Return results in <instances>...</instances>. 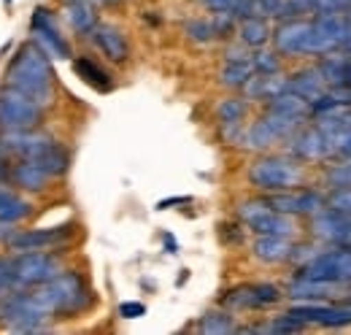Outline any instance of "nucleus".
<instances>
[{
	"label": "nucleus",
	"mask_w": 351,
	"mask_h": 335,
	"mask_svg": "<svg viewBox=\"0 0 351 335\" xmlns=\"http://www.w3.org/2000/svg\"><path fill=\"white\" fill-rule=\"evenodd\" d=\"M5 3H11V0H5Z\"/></svg>",
	"instance_id": "40"
},
{
	"label": "nucleus",
	"mask_w": 351,
	"mask_h": 335,
	"mask_svg": "<svg viewBox=\"0 0 351 335\" xmlns=\"http://www.w3.org/2000/svg\"><path fill=\"white\" fill-rule=\"evenodd\" d=\"M16 187H22V189H33V192H38V189H44L46 178H49V173H46L41 163H36V160H22V163H16V165L11 168V176H8Z\"/></svg>",
	"instance_id": "13"
},
{
	"label": "nucleus",
	"mask_w": 351,
	"mask_h": 335,
	"mask_svg": "<svg viewBox=\"0 0 351 335\" xmlns=\"http://www.w3.org/2000/svg\"><path fill=\"white\" fill-rule=\"evenodd\" d=\"M254 254L265 259V262H281L287 259L292 249L287 244V238H278V235H260V241L254 244Z\"/></svg>",
	"instance_id": "16"
},
{
	"label": "nucleus",
	"mask_w": 351,
	"mask_h": 335,
	"mask_svg": "<svg viewBox=\"0 0 351 335\" xmlns=\"http://www.w3.org/2000/svg\"><path fill=\"white\" fill-rule=\"evenodd\" d=\"M165 246H168L171 251H176V241L171 238V235H165Z\"/></svg>",
	"instance_id": "38"
},
{
	"label": "nucleus",
	"mask_w": 351,
	"mask_h": 335,
	"mask_svg": "<svg viewBox=\"0 0 351 335\" xmlns=\"http://www.w3.org/2000/svg\"><path fill=\"white\" fill-rule=\"evenodd\" d=\"M178 203H189V198H171V200H162V203H157V209H168V206H178Z\"/></svg>",
	"instance_id": "35"
},
{
	"label": "nucleus",
	"mask_w": 351,
	"mask_h": 335,
	"mask_svg": "<svg viewBox=\"0 0 351 335\" xmlns=\"http://www.w3.org/2000/svg\"><path fill=\"white\" fill-rule=\"evenodd\" d=\"M249 178H252V184L260 187V189L278 192V189L295 187L298 178H300V173H298V168L289 165L287 160H276V157H270V160L254 163L252 170H249Z\"/></svg>",
	"instance_id": "6"
},
{
	"label": "nucleus",
	"mask_w": 351,
	"mask_h": 335,
	"mask_svg": "<svg viewBox=\"0 0 351 335\" xmlns=\"http://www.w3.org/2000/svg\"><path fill=\"white\" fill-rule=\"evenodd\" d=\"M27 213H30V206L25 200H19V198H8L5 203H0V222H5V224L16 222V219H22Z\"/></svg>",
	"instance_id": "23"
},
{
	"label": "nucleus",
	"mask_w": 351,
	"mask_h": 335,
	"mask_svg": "<svg viewBox=\"0 0 351 335\" xmlns=\"http://www.w3.org/2000/svg\"><path fill=\"white\" fill-rule=\"evenodd\" d=\"M73 71H76L89 86H95V89H100V92H108V89H111V76H108L100 65H95L92 60H87V57H79V60L73 62Z\"/></svg>",
	"instance_id": "18"
},
{
	"label": "nucleus",
	"mask_w": 351,
	"mask_h": 335,
	"mask_svg": "<svg viewBox=\"0 0 351 335\" xmlns=\"http://www.w3.org/2000/svg\"><path fill=\"white\" fill-rule=\"evenodd\" d=\"M11 176V168H8V160H0V181H8Z\"/></svg>",
	"instance_id": "36"
},
{
	"label": "nucleus",
	"mask_w": 351,
	"mask_h": 335,
	"mask_svg": "<svg viewBox=\"0 0 351 335\" xmlns=\"http://www.w3.org/2000/svg\"><path fill=\"white\" fill-rule=\"evenodd\" d=\"M44 106L30 95L5 86L0 89V130H30L41 122Z\"/></svg>",
	"instance_id": "3"
},
{
	"label": "nucleus",
	"mask_w": 351,
	"mask_h": 335,
	"mask_svg": "<svg viewBox=\"0 0 351 335\" xmlns=\"http://www.w3.org/2000/svg\"><path fill=\"white\" fill-rule=\"evenodd\" d=\"M92 36H95V43L100 46V51L108 60H114V62H125L128 60V41H125V36L117 27H111V25H95L92 27Z\"/></svg>",
	"instance_id": "10"
},
{
	"label": "nucleus",
	"mask_w": 351,
	"mask_h": 335,
	"mask_svg": "<svg viewBox=\"0 0 351 335\" xmlns=\"http://www.w3.org/2000/svg\"><path fill=\"white\" fill-rule=\"evenodd\" d=\"M68 238V227H54V230H27L19 233L14 238H8V246L14 251H33V249H46L54 246L60 241Z\"/></svg>",
	"instance_id": "8"
},
{
	"label": "nucleus",
	"mask_w": 351,
	"mask_h": 335,
	"mask_svg": "<svg viewBox=\"0 0 351 335\" xmlns=\"http://www.w3.org/2000/svg\"><path fill=\"white\" fill-rule=\"evenodd\" d=\"M68 22L76 33H92L95 27V14L87 3H71L68 5Z\"/></svg>",
	"instance_id": "21"
},
{
	"label": "nucleus",
	"mask_w": 351,
	"mask_h": 335,
	"mask_svg": "<svg viewBox=\"0 0 351 335\" xmlns=\"http://www.w3.org/2000/svg\"><path fill=\"white\" fill-rule=\"evenodd\" d=\"M30 27H33V33L38 36V41L44 43L54 57H68V43L62 41V38H60V33L54 30V22H51V16H49V11H46V8H36Z\"/></svg>",
	"instance_id": "9"
},
{
	"label": "nucleus",
	"mask_w": 351,
	"mask_h": 335,
	"mask_svg": "<svg viewBox=\"0 0 351 335\" xmlns=\"http://www.w3.org/2000/svg\"><path fill=\"white\" fill-rule=\"evenodd\" d=\"M338 241H341L343 246H351V224L346 227V230H343V233H341V238H338Z\"/></svg>",
	"instance_id": "37"
},
{
	"label": "nucleus",
	"mask_w": 351,
	"mask_h": 335,
	"mask_svg": "<svg viewBox=\"0 0 351 335\" xmlns=\"http://www.w3.org/2000/svg\"><path fill=\"white\" fill-rule=\"evenodd\" d=\"M287 89L303 95L308 103H313L322 95V73L319 71H303V73H298L287 82Z\"/></svg>",
	"instance_id": "17"
},
{
	"label": "nucleus",
	"mask_w": 351,
	"mask_h": 335,
	"mask_svg": "<svg viewBox=\"0 0 351 335\" xmlns=\"http://www.w3.org/2000/svg\"><path fill=\"white\" fill-rule=\"evenodd\" d=\"M14 268H16V290H25V287H41L49 279H54L60 273V265H57V257L44 254V251L33 249L25 251L14 259Z\"/></svg>",
	"instance_id": "4"
},
{
	"label": "nucleus",
	"mask_w": 351,
	"mask_h": 335,
	"mask_svg": "<svg viewBox=\"0 0 351 335\" xmlns=\"http://www.w3.org/2000/svg\"><path fill=\"white\" fill-rule=\"evenodd\" d=\"M73 3H87V0H73Z\"/></svg>",
	"instance_id": "39"
},
{
	"label": "nucleus",
	"mask_w": 351,
	"mask_h": 335,
	"mask_svg": "<svg viewBox=\"0 0 351 335\" xmlns=\"http://www.w3.org/2000/svg\"><path fill=\"white\" fill-rule=\"evenodd\" d=\"M143 314H146V305L143 303H122L119 305V316H125V319H138Z\"/></svg>",
	"instance_id": "32"
},
{
	"label": "nucleus",
	"mask_w": 351,
	"mask_h": 335,
	"mask_svg": "<svg viewBox=\"0 0 351 335\" xmlns=\"http://www.w3.org/2000/svg\"><path fill=\"white\" fill-rule=\"evenodd\" d=\"M330 152H332L330 138H327L319 127L306 130V132L295 141V154H300V157H324V154H330Z\"/></svg>",
	"instance_id": "14"
},
{
	"label": "nucleus",
	"mask_w": 351,
	"mask_h": 335,
	"mask_svg": "<svg viewBox=\"0 0 351 335\" xmlns=\"http://www.w3.org/2000/svg\"><path fill=\"white\" fill-rule=\"evenodd\" d=\"M303 279L327 281V284H351V251H330L316 257L303 270Z\"/></svg>",
	"instance_id": "7"
},
{
	"label": "nucleus",
	"mask_w": 351,
	"mask_h": 335,
	"mask_svg": "<svg viewBox=\"0 0 351 335\" xmlns=\"http://www.w3.org/2000/svg\"><path fill=\"white\" fill-rule=\"evenodd\" d=\"M203 3H206L208 8H214V11H230L235 0H203Z\"/></svg>",
	"instance_id": "34"
},
{
	"label": "nucleus",
	"mask_w": 351,
	"mask_h": 335,
	"mask_svg": "<svg viewBox=\"0 0 351 335\" xmlns=\"http://www.w3.org/2000/svg\"><path fill=\"white\" fill-rule=\"evenodd\" d=\"M254 73V62L252 60H230L221 71V84L227 86H243Z\"/></svg>",
	"instance_id": "19"
},
{
	"label": "nucleus",
	"mask_w": 351,
	"mask_h": 335,
	"mask_svg": "<svg viewBox=\"0 0 351 335\" xmlns=\"http://www.w3.org/2000/svg\"><path fill=\"white\" fill-rule=\"evenodd\" d=\"M311 27L313 25H306V22H287V25H281L276 30V46L281 51H289V54L306 51L308 38H311Z\"/></svg>",
	"instance_id": "11"
},
{
	"label": "nucleus",
	"mask_w": 351,
	"mask_h": 335,
	"mask_svg": "<svg viewBox=\"0 0 351 335\" xmlns=\"http://www.w3.org/2000/svg\"><path fill=\"white\" fill-rule=\"evenodd\" d=\"M330 184L332 187H351V165H338L330 170Z\"/></svg>",
	"instance_id": "31"
},
{
	"label": "nucleus",
	"mask_w": 351,
	"mask_h": 335,
	"mask_svg": "<svg viewBox=\"0 0 351 335\" xmlns=\"http://www.w3.org/2000/svg\"><path fill=\"white\" fill-rule=\"evenodd\" d=\"M241 219L257 233V235H278V238H287L292 233V224L273 209L267 200H246L241 209Z\"/></svg>",
	"instance_id": "5"
},
{
	"label": "nucleus",
	"mask_w": 351,
	"mask_h": 335,
	"mask_svg": "<svg viewBox=\"0 0 351 335\" xmlns=\"http://www.w3.org/2000/svg\"><path fill=\"white\" fill-rule=\"evenodd\" d=\"M5 82L8 86L30 95L36 103L46 106L49 103V92H51V65L46 60V54L36 43H25L11 65L5 68Z\"/></svg>",
	"instance_id": "1"
},
{
	"label": "nucleus",
	"mask_w": 351,
	"mask_h": 335,
	"mask_svg": "<svg viewBox=\"0 0 351 335\" xmlns=\"http://www.w3.org/2000/svg\"><path fill=\"white\" fill-rule=\"evenodd\" d=\"M36 163H41V168H44L49 176H60V173H65V170H68V152H65L62 146L51 143V146L46 149Z\"/></svg>",
	"instance_id": "20"
},
{
	"label": "nucleus",
	"mask_w": 351,
	"mask_h": 335,
	"mask_svg": "<svg viewBox=\"0 0 351 335\" xmlns=\"http://www.w3.org/2000/svg\"><path fill=\"white\" fill-rule=\"evenodd\" d=\"M36 305L44 311L46 316L51 314H76L89 303L87 287L79 273H57L41 284L38 292H33Z\"/></svg>",
	"instance_id": "2"
},
{
	"label": "nucleus",
	"mask_w": 351,
	"mask_h": 335,
	"mask_svg": "<svg viewBox=\"0 0 351 335\" xmlns=\"http://www.w3.org/2000/svg\"><path fill=\"white\" fill-rule=\"evenodd\" d=\"M332 209H341V211H351V187H343L341 192L332 195Z\"/></svg>",
	"instance_id": "33"
},
{
	"label": "nucleus",
	"mask_w": 351,
	"mask_h": 335,
	"mask_svg": "<svg viewBox=\"0 0 351 335\" xmlns=\"http://www.w3.org/2000/svg\"><path fill=\"white\" fill-rule=\"evenodd\" d=\"M252 62H254V71H260V73H276V71H278L276 57H273V54H267V51H260Z\"/></svg>",
	"instance_id": "30"
},
{
	"label": "nucleus",
	"mask_w": 351,
	"mask_h": 335,
	"mask_svg": "<svg viewBox=\"0 0 351 335\" xmlns=\"http://www.w3.org/2000/svg\"><path fill=\"white\" fill-rule=\"evenodd\" d=\"M16 290V268L14 259H0V297Z\"/></svg>",
	"instance_id": "27"
},
{
	"label": "nucleus",
	"mask_w": 351,
	"mask_h": 335,
	"mask_svg": "<svg viewBox=\"0 0 351 335\" xmlns=\"http://www.w3.org/2000/svg\"><path fill=\"white\" fill-rule=\"evenodd\" d=\"M186 36L195 38V41H211L217 33H214V25H211V22L192 19V22H186Z\"/></svg>",
	"instance_id": "28"
},
{
	"label": "nucleus",
	"mask_w": 351,
	"mask_h": 335,
	"mask_svg": "<svg viewBox=\"0 0 351 335\" xmlns=\"http://www.w3.org/2000/svg\"><path fill=\"white\" fill-rule=\"evenodd\" d=\"M243 111H246V106H243V100H221L219 108H217V114H219V119L224 125H238L241 122V117H243Z\"/></svg>",
	"instance_id": "25"
},
{
	"label": "nucleus",
	"mask_w": 351,
	"mask_h": 335,
	"mask_svg": "<svg viewBox=\"0 0 351 335\" xmlns=\"http://www.w3.org/2000/svg\"><path fill=\"white\" fill-rule=\"evenodd\" d=\"M308 108H311V103H308L303 95H298V92H281V95H273L270 97V103H267V111H273V114H287V117H303Z\"/></svg>",
	"instance_id": "15"
},
{
	"label": "nucleus",
	"mask_w": 351,
	"mask_h": 335,
	"mask_svg": "<svg viewBox=\"0 0 351 335\" xmlns=\"http://www.w3.org/2000/svg\"><path fill=\"white\" fill-rule=\"evenodd\" d=\"M224 303L232 305V308H254V305H257V300H254V287H238V290L227 292Z\"/></svg>",
	"instance_id": "26"
},
{
	"label": "nucleus",
	"mask_w": 351,
	"mask_h": 335,
	"mask_svg": "<svg viewBox=\"0 0 351 335\" xmlns=\"http://www.w3.org/2000/svg\"><path fill=\"white\" fill-rule=\"evenodd\" d=\"M349 303H351V300H349Z\"/></svg>",
	"instance_id": "41"
},
{
	"label": "nucleus",
	"mask_w": 351,
	"mask_h": 335,
	"mask_svg": "<svg viewBox=\"0 0 351 335\" xmlns=\"http://www.w3.org/2000/svg\"><path fill=\"white\" fill-rule=\"evenodd\" d=\"M281 294H278V290L273 284H254V300H257V305H270Z\"/></svg>",
	"instance_id": "29"
},
{
	"label": "nucleus",
	"mask_w": 351,
	"mask_h": 335,
	"mask_svg": "<svg viewBox=\"0 0 351 335\" xmlns=\"http://www.w3.org/2000/svg\"><path fill=\"white\" fill-rule=\"evenodd\" d=\"M278 213H311L322 209V198L313 192H300V195H273L267 200Z\"/></svg>",
	"instance_id": "12"
},
{
	"label": "nucleus",
	"mask_w": 351,
	"mask_h": 335,
	"mask_svg": "<svg viewBox=\"0 0 351 335\" xmlns=\"http://www.w3.org/2000/svg\"><path fill=\"white\" fill-rule=\"evenodd\" d=\"M267 25H265L263 19H254V16H249L243 25H241V41L246 43V46H263L267 41Z\"/></svg>",
	"instance_id": "22"
},
{
	"label": "nucleus",
	"mask_w": 351,
	"mask_h": 335,
	"mask_svg": "<svg viewBox=\"0 0 351 335\" xmlns=\"http://www.w3.org/2000/svg\"><path fill=\"white\" fill-rule=\"evenodd\" d=\"M232 330H235V327H232V322H230L227 314H208V316H203V322H200V333L221 335V333H232Z\"/></svg>",
	"instance_id": "24"
}]
</instances>
